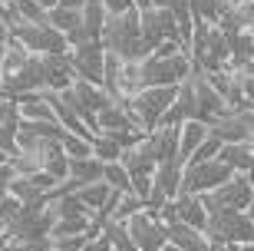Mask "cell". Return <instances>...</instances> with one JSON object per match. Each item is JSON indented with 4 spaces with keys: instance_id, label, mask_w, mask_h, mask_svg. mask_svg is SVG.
<instances>
[{
    "instance_id": "6da1fadb",
    "label": "cell",
    "mask_w": 254,
    "mask_h": 251,
    "mask_svg": "<svg viewBox=\"0 0 254 251\" xmlns=\"http://www.w3.org/2000/svg\"><path fill=\"white\" fill-rule=\"evenodd\" d=\"M251 172H235V175L221 182L218 188H208V192H198V205L205 208V215H215L221 208H238V212H248L251 208Z\"/></svg>"
},
{
    "instance_id": "7a4b0ae2",
    "label": "cell",
    "mask_w": 254,
    "mask_h": 251,
    "mask_svg": "<svg viewBox=\"0 0 254 251\" xmlns=\"http://www.w3.org/2000/svg\"><path fill=\"white\" fill-rule=\"evenodd\" d=\"M7 30H10V37L20 40L30 53H66L69 50L66 37L50 27L47 20H20V23H13Z\"/></svg>"
},
{
    "instance_id": "3957f363",
    "label": "cell",
    "mask_w": 254,
    "mask_h": 251,
    "mask_svg": "<svg viewBox=\"0 0 254 251\" xmlns=\"http://www.w3.org/2000/svg\"><path fill=\"white\" fill-rule=\"evenodd\" d=\"M53 215L47 212V202H23L20 212L3 225L7 238H20V242H37L43 235H50Z\"/></svg>"
},
{
    "instance_id": "277c9868",
    "label": "cell",
    "mask_w": 254,
    "mask_h": 251,
    "mask_svg": "<svg viewBox=\"0 0 254 251\" xmlns=\"http://www.w3.org/2000/svg\"><path fill=\"white\" fill-rule=\"evenodd\" d=\"M191 60L185 53H175V56H145L139 63V80H142V89L145 86H175L179 80H185Z\"/></svg>"
},
{
    "instance_id": "5b68a950",
    "label": "cell",
    "mask_w": 254,
    "mask_h": 251,
    "mask_svg": "<svg viewBox=\"0 0 254 251\" xmlns=\"http://www.w3.org/2000/svg\"><path fill=\"white\" fill-rule=\"evenodd\" d=\"M139 37V10L132 7L126 13H106V23L99 30V47L106 53L123 56V50L129 47L132 40Z\"/></svg>"
},
{
    "instance_id": "8992f818",
    "label": "cell",
    "mask_w": 254,
    "mask_h": 251,
    "mask_svg": "<svg viewBox=\"0 0 254 251\" xmlns=\"http://www.w3.org/2000/svg\"><path fill=\"white\" fill-rule=\"evenodd\" d=\"M139 37L145 40V47L155 50L162 40H169V43H179V27H175V17H172L165 7H142L139 10Z\"/></svg>"
},
{
    "instance_id": "52a82bcc",
    "label": "cell",
    "mask_w": 254,
    "mask_h": 251,
    "mask_svg": "<svg viewBox=\"0 0 254 251\" xmlns=\"http://www.w3.org/2000/svg\"><path fill=\"white\" fill-rule=\"evenodd\" d=\"M201 232H211V235H218L221 242H238V245H248L254 238V232H251V215H248V212H238V208H221V212L208 215Z\"/></svg>"
},
{
    "instance_id": "ba28073f",
    "label": "cell",
    "mask_w": 254,
    "mask_h": 251,
    "mask_svg": "<svg viewBox=\"0 0 254 251\" xmlns=\"http://www.w3.org/2000/svg\"><path fill=\"white\" fill-rule=\"evenodd\" d=\"M251 109L245 112H221V116H211L205 122V132L208 136H215L218 142H251Z\"/></svg>"
},
{
    "instance_id": "9c48e42d",
    "label": "cell",
    "mask_w": 254,
    "mask_h": 251,
    "mask_svg": "<svg viewBox=\"0 0 254 251\" xmlns=\"http://www.w3.org/2000/svg\"><path fill=\"white\" fill-rule=\"evenodd\" d=\"M126 235H129V242L135 245L139 251H159L165 245V222L159 218H152L145 212H135L126 218Z\"/></svg>"
},
{
    "instance_id": "30bf717a",
    "label": "cell",
    "mask_w": 254,
    "mask_h": 251,
    "mask_svg": "<svg viewBox=\"0 0 254 251\" xmlns=\"http://www.w3.org/2000/svg\"><path fill=\"white\" fill-rule=\"evenodd\" d=\"M103 53L106 50L96 43H83V47H69L66 50V60H69V70H73V80H86V83H103Z\"/></svg>"
},
{
    "instance_id": "8fae6325",
    "label": "cell",
    "mask_w": 254,
    "mask_h": 251,
    "mask_svg": "<svg viewBox=\"0 0 254 251\" xmlns=\"http://www.w3.org/2000/svg\"><path fill=\"white\" fill-rule=\"evenodd\" d=\"M189 83H191V93H195V102H198V122H208L211 116H221L225 109V102H221V96L208 86V76L205 70H198L195 63L189 66Z\"/></svg>"
},
{
    "instance_id": "7c38bea8",
    "label": "cell",
    "mask_w": 254,
    "mask_h": 251,
    "mask_svg": "<svg viewBox=\"0 0 254 251\" xmlns=\"http://www.w3.org/2000/svg\"><path fill=\"white\" fill-rule=\"evenodd\" d=\"M139 146L145 149V156L159 166V162H169L175 159V146H179V126H155V129L139 139Z\"/></svg>"
},
{
    "instance_id": "4fadbf2b",
    "label": "cell",
    "mask_w": 254,
    "mask_h": 251,
    "mask_svg": "<svg viewBox=\"0 0 254 251\" xmlns=\"http://www.w3.org/2000/svg\"><path fill=\"white\" fill-rule=\"evenodd\" d=\"M40 60V70H43V76H47V86L50 89H66V86L73 83V70H69V60H66V53H37Z\"/></svg>"
},
{
    "instance_id": "5bb4252c",
    "label": "cell",
    "mask_w": 254,
    "mask_h": 251,
    "mask_svg": "<svg viewBox=\"0 0 254 251\" xmlns=\"http://www.w3.org/2000/svg\"><path fill=\"white\" fill-rule=\"evenodd\" d=\"M132 129H139V126L129 119V112L123 106H106V109L96 112V136H119V132H132Z\"/></svg>"
},
{
    "instance_id": "9a60e30c",
    "label": "cell",
    "mask_w": 254,
    "mask_h": 251,
    "mask_svg": "<svg viewBox=\"0 0 254 251\" xmlns=\"http://www.w3.org/2000/svg\"><path fill=\"white\" fill-rule=\"evenodd\" d=\"M165 242H172L182 251H208L205 235L185 222H165Z\"/></svg>"
},
{
    "instance_id": "2e32d148",
    "label": "cell",
    "mask_w": 254,
    "mask_h": 251,
    "mask_svg": "<svg viewBox=\"0 0 254 251\" xmlns=\"http://www.w3.org/2000/svg\"><path fill=\"white\" fill-rule=\"evenodd\" d=\"M205 136H208V132H205V122H195V119L179 122V146H175V162H179V166H185V162H189V156L195 152V146L205 139Z\"/></svg>"
},
{
    "instance_id": "e0dca14e",
    "label": "cell",
    "mask_w": 254,
    "mask_h": 251,
    "mask_svg": "<svg viewBox=\"0 0 254 251\" xmlns=\"http://www.w3.org/2000/svg\"><path fill=\"white\" fill-rule=\"evenodd\" d=\"M66 89H69L76 99L83 102L89 112H99V109H106V106H109V96L103 93V86H96V83H86V80H73V83L66 86Z\"/></svg>"
},
{
    "instance_id": "ac0fdd59",
    "label": "cell",
    "mask_w": 254,
    "mask_h": 251,
    "mask_svg": "<svg viewBox=\"0 0 254 251\" xmlns=\"http://www.w3.org/2000/svg\"><path fill=\"white\" fill-rule=\"evenodd\" d=\"M116 162L129 172V178L132 175H152V172H155V162L145 156V149H142L139 142L129 146V149H119V159H116Z\"/></svg>"
},
{
    "instance_id": "d6986e66",
    "label": "cell",
    "mask_w": 254,
    "mask_h": 251,
    "mask_svg": "<svg viewBox=\"0 0 254 251\" xmlns=\"http://www.w3.org/2000/svg\"><path fill=\"white\" fill-rule=\"evenodd\" d=\"M172 205H175V222H185L191 225V228H205V208L198 205V195H175L172 198Z\"/></svg>"
},
{
    "instance_id": "ffe728a7",
    "label": "cell",
    "mask_w": 254,
    "mask_h": 251,
    "mask_svg": "<svg viewBox=\"0 0 254 251\" xmlns=\"http://www.w3.org/2000/svg\"><path fill=\"white\" fill-rule=\"evenodd\" d=\"M218 159L231 166V172H251V142H221Z\"/></svg>"
},
{
    "instance_id": "44dd1931",
    "label": "cell",
    "mask_w": 254,
    "mask_h": 251,
    "mask_svg": "<svg viewBox=\"0 0 254 251\" xmlns=\"http://www.w3.org/2000/svg\"><path fill=\"white\" fill-rule=\"evenodd\" d=\"M103 166L96 156H86V159H66V168H69V175L73 178H83V182H96V178H103Z\"/></svg>"
},
{
    "instance_id": "7402d4cb",
    "label": "cell",
    "mask_w": 254,
    "mask_h": 251,
    "mask_svg": "<svg viewBox=\"0 0 254 251\" xmlns=\"http://www.w3.org/2000/svg\"><path fill=\"white\" fill-rule=\"evenodd\" d=\"M47 212L53 215V222H57V218H79V215H93L76 195H63V198L47 202Z\"/></svg>"
},
{
    "instance_id": "603a6c76",
    "label": "cell",
    "mask_w": 254,
    "mask_h": 251,
    "mask_svg": "<svg viewBox=\"0 0 254 251\" xmlns=\"http://www.w3.org/2000/svg\"><path fill=\"white\" fill-rule=\"evenodd\" d=\"M79 20H83V13L79 10H66V7H53V10H47V23L53 30H60V33H73L76 27H79Z\"/></svg>"
},
{
    "instance_id": "cb8c5ba5",
    "label": "cell",
    "mask_w": 254,
    "mask_h": 251,
    "mask_svg": "<svg viewBox=\"0 0 254 251\" xmlns=\"http://www.w3.org/2000/svg\"><path fill=\"white\" fill-rule=\"evenodd\" d=\"M106 195H109V185H106L103 178H96V182H86V185L76 192V198H79V202H83L89 212H96V208L106 202Z\"/></svg>"
},
{
    "instance_id": "d4e9b609",
    "label": "cell",
    "mask_w": 254,
    "mask_h": 251,
    "mask_svg": "<svg viewBox=\"0 0 254 251\" xmlns=\"http://www.w3.org/2000/svg\"><path fill=\"white\" fill-rule=\"evenodd\" d=\"M103 182L109 188H119V192H132V178L119 162H106L103 166Z\"/></svg>"
},
{
    "instance_id": "484cf974",
    "label": "cell",
    "mask_w": 254,
    "mask_h": 251,
    "mask_svg": "<svg viewBox=\"0 0 254 251\" xmlns=\"http://www.w3.org/2000/svg\"><path fill=\"white\" fill-rule=\"evenodd\" d=\"M135 212H142V198L135 195V192H123L119 202L113 205V215H109V218H113V222H126V218L135 215Z\"/></svg>"
},
{
    "instance_id": "4316f807",
    "label": "cell",
    "mask_w": 254,
    "mask_h": 251,
    "mask_svg": "<svg viewBox=\"0 0 254 251\" xmlns=\"http://www.w3.org/2000/svg\"><path fill=\"white\" fill-rule=\"evenodd\" d=\"M89 146H93V156L99 159V162H116V159H119V146H116L109 136H93Z\"/></svg>"
},
{
    "instance_id": "83f0119b",
    "label": "cell",
    "mask_w": 254,
    "mask_h": 251,
    "mask_svg": "<svg viewBox=\"0 0 254 251\" xmlns=\"http://www.w3.org/2000/svg\"><path fill=\"white\" fill-rule=\"evenodd\" d=\"M86 245V235H50V251H79Z\"/></svg>"
},
{
    "instance_id": "f1b7e54d",
    "label": "cell",
    "mask_w": 254,
    "mask_h": 251,
    "mask_svg": "<svg viewBox=\"0 0 254 251\" xmlns=\"http://www.w3.org/2000/svg\"><path fill=\"white\" fill-rule=\"evenodd\" d=\"M218 149H221V142H218L215 136H205V139L195 146V152L189 156V162H205V159H215ZM189 162H185V166H189Z\"/></svg>"
},
{
    "instance_id": "f546056e",
    "label": "cell",
    "mask_w": 254,
    "mask_h": 251,
    "mask_svg": "<svg viewBox=\"0 0 254 251\" xmlns=\"http://www.w3.org/2000/svg\"><path fill=\"white\" fill-rule=\"evenodd\" d=\"M17 122H20L17 102H13V96H10V93L0 89V126H17Z\"/></svg>"
},
{
    "instance_id": "4dcf8cb0",
    "label": "cell",
    "mask_w": 254,
    "mask_h": 251,
    "mask_svg": "<svg viewBox=\"0 0 254 251\" xmlns=\"http://www.w3.org/2000/svg\"><path fill=\"white\" fill-rule=\"evenodd\" d=\"M10 3H13V10L23 20H47V10L40 7L37 0H10Z\"/></svg>"
},
{
    "instance_id": "1f68e13d",
    "label": "cell",
    "mask_w": 254,
    "mask_h": 251,
    "mask_svg": "<svg viewBox=\"0 0 254 251\" xmlns=\"http://www.w3.org/2000/svg\"><path fill=\"white\" fill-rule=\"evenodd\" d=\"M13 136H17V126H0V152H7V156H13V152H17Z\"/></svg>"
},
{
    "instance_id": "d6a6232c",
    "label": "cell",
    "mask_w": 254,
    "mask_h": 251,
    "mask_svg": "<svg viewBox=\"0 0 254 251\" xmlns=\"http://www.w3.org/2000/svg\"><path fill=\"white\" fill-rule=\"evenodd\" d=\"M20 205H23V202H17L13 195H3V198H0V222H10V218L20 212Z\"/></svg>"
},
{
    "instance_id": "836d02e7",
    "label": "cell",
    "mask_w": 254,
    "mask_h": 251,
    "mask_svg": "<svg viewBox=\"0 0 254 251\" xmlns=\"http://www.w3.org/2000/svg\"><path fill=\"white\" fill-rule=\"evenodd\" d=\"M149 188H152V175H132V192L145 202V195H149Z\"/></svg>"
},
{
    "instance_id": "e575fe53",
    "label": "cell",
    "mask_w": 254,
    "mask_h": 251,
    "mask_svg": "<svg viewBox=\"0 0 254 251\" xmlns=\"http://www.w3.org/2000/svg\"><path fill=\"white\" fill-rule=\"evenodd\" d=\"M109 248H113V242H109V238L99 232V238H89V242H86L79 251H109Z\"/></svg>"
},
{
    "instance_id": "d590c367",
    "label": "cell",
    "mask_w": 254,
    "mask_h": 251,
    "mask_svg": "<svg viewBox=\"0 0 254 251\" xmlns=\"http://www.w3.org/2000/svg\"><path fill=\"white\" fill-rule=\"evenodd\" d=\"M103 3L106 13H126V10H132V0H99Z\"/></svg>"
},
{
    "instance_id": "8d00e7d4",
    "label": "cell",
    "mask_w": 254,
    "mask_h": 251,
    "mask_svg": "<svg viewBox=\"0 0 254 251\" xmlns=\"http://www.w3.org/2000/svg\"><path fill=\"white\" fill-rule=\"evenodd\" d=\"M3 251H37L33 242H20V238H7L3 242Z\"/></svg>"
},
{
    "instance_id": "74e56055",
    "label": "cell",
    "mask_w": 254,
    "mask_h": 251,
    "mask_svg": "<svg viewBox=\"0 0 254 251\" xmlns=\"http://www.w3.org/2000/svg\"><path fill=\"white\" fill-rule=\"evenodd\" d=\"M10 178H13V168H10V162H3V166H0V198L7 195V182Z\"/></svg>"
},
{
    "instance_id": "f35d334b",
    "label": "cell",
    "mask_w": 254,
    "mask_h": 251,
    "mask_svg": "<svg viewBox=\"0 0 254 251\" xmlns=\"http://www.w3.org/2000/svg\"><path fill=\"white\" fill-rule=\"evenodd\" d=\"M83 3H86V0H60L57 7H66V10H83Z\"/></svg>"
},
{
    "instance_id": "ab89813d",
    "label": "cell",
    "mask_w": 254,
    "mask_h": 251,
    "mask_svg": "<svg viewBox=\"0 0 254 251\" xmlns=\"http://www.w3.org/2000/svg\"><path fill=\"white\" fill-rule=\"evenodd\" d=\"M7 40H10V30L0 23V56H3V50H7Z\"/></svg>"
},
{
    "instance_id": "60d3db41",
    "label": "cell",
    "mask_w": 254,
    "mask_h": 251,
    "mask_svg": "<svg viewBox=\"0 0 254 251\" xmlns=\"http://www.w3.org/2000/svg\"><path fill=\"white\" fill-rule=\"evenodd\" d=\"M37 3H40V7H43V10H53V7H57V3H60V0H37Z\"/></svg>"
},
{
    "instance_id": "b9f144b4",
    "label": "cell",
    "mask_w": 254,
    "mask_h": 251,
    "mask_svg": "<svg viewBox=\"0 0 254 251\" xmlns=\"http://www.w3.org/2000/svg\"><path fill=\"white\" fill-rule=\"evenodd\" d=\"M132 7H135V10H142V7H149V0H132Z\"/></svg>"
},
{
    "instance_id": "7bdbcfd3",
    "label": "cell",
    "mask_w": 254,
    "mask_h": 251,
    "mask_svg": "<svg viewBox=\"0 0 254 251\" xmlns=\"http://www.w3.org/2000/svg\"><path fill=\"white\" fill-rule=\"evenodd\" d=\"M159 251H182V248H175V245H172V242H165V245H162Z\"/></svg>"
},
{
    "instance_id": "ee69618b",
    "label": "cell",
    "mask_w": 254,
    "mask_h": 251,
    "mask_svg": "<svg viewBox=\"0 0 254 251\" xmlns=\"http://www.w3.org/2000/svg\"><path fill=\"white\" fill-rule=\"evenodd\" d=\"M109 251H119V248H109Z\"/></svg>"
}]
</instances>
